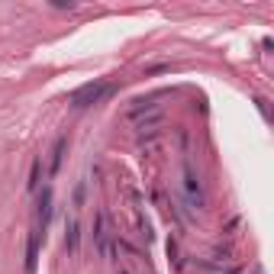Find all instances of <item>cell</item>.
<instances>
[{"mask_svg":"<svg viewBox=\"0 0 274 274\" xmlns=\"http://www.w3.org/2000/svg\"><path fill=\"white\" fill-rule=\"evenodd\" d=\"M106 94H110V87L103 84V81H90V84H84V87H78L75 94H71V106H78V110H87V106H94V103H100Z\"/></svg>","mask_w":274,"mask_h":274,"instance_id":"1","label":"cell"},{"mask_svg":"<svg viewBox=\"0 0 274 274\" xmlns=\"http://www.w3.org/2000/svg\"><path fill=\"white\" fill-rule=\"evenodd\" d=\"M181 187H184V197H187V204L194 207V210H200L204 207V184H200V177L194 174V168L184 161V181H181Z\"/></svg>","mask_w":274,"mask_h":274,"instance_id":"2","label":"cell"},{"mask_svg":"<svg viewBox=\"0 0 274 274\" xmlns=\"http://www.w3.org/2000/svg\"><path fill=\"white\" fill-rule=\"evenodd\" d=\"M106 239H110V232H106V213L100 210L97 216H94V248H97L100 255H106V252H110Z\"/></svg>","mask_w":274,"mask_h":274,"instance_id":"3","label":"cell"},{"mask_svg":"<svg viewBox=\"0 0 274 274\" xmlns=\"http://www.w3.org/2000/svg\"><path fill=\"white\" fill-rule=\"evenodd\" d=\"M49 216H52V190L42 187V194H39V226H42V232H45V226H49Z\"/></svg>","mask_w":274,"mask_h":274,"instance_id":"4","label":"cell"},{"mask_svg":"<svg viewBox=\"0 0 274 274\" xmlns=\"http://www.w3.org/2000/svg\"><path fill=\"white\" fill-rule=\"evenodd\" d=\"M78 245H81V226H78V220H71L65 226V248L71 255H78Z\"/></svg>","mask_w":274,"mask_h":274,"instance_id":"5","label":"cell"},{"mask_svg":"<svg viewBox=\"0 0 274 274\" xmlns=\"http://www.w3.org/2000/svg\"><path fill=\"white\" fill-rule=\"evenodd\" d=\"M65 145H68V136H58V139H55V149H52V165H49V174H58V168H62Z\"/></svg>","mask_w":274,"mask_h":274,"instance_id":"6","label":"cell"},{"mask_svg":"<svg viewBox=\"0 0 274 274\" xmlns=\"http://www.w3.org/2000/svg\"><path fill=\"white\" fill-rule=\"evenodd\" d=\"M35 255H39V232L29 235V245H26V271H35Z\"/></svg>","mask_w":274,"mask_h":274,"instance_id":"7","label":"cell"},{"mask_svg":"<svg viewBox=\"0 0 274 274\" xmlns=\"http://www.w3.org/2000/svg\"><path fill=\"white\" fill-rule=\"evenodd\" d=\"M145 113H158V106H155L152 100H142L139 106H133V110H129V120H133V123H139Z\"/></svg>","mask_w":274,"mask_h":274,"instance_id":"8","label":"cell"},{"mask_svg":"<svg viewBox=\"0 0 274 274\" xmlns=\"http://www.w3.org/2000/svg\"><path fill=\"white\" fill-rule=\"evenodd\" d=\"M39 168H42V161L35 158V161H32V171H29V190L39 187Z\"/></svg>","mask_w":274,"mask_h":274,"instance_id":"9","label":"cell"},{"mask_svg":"<svg viewBox=\"0 0 274 274\" xmlns=\"http://www.w3.org/2000/svg\"><path fill=\"white\" fill-rule=\"evenodd\" d=\"M84 194H87V184L81 181V184L75 187V207H84Z\"/></svg>","mask_w":274,"mask_h":274,"instance_id":"10","label":"cell"}]
</instances>
